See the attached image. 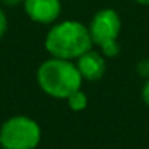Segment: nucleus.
Here are the masks:
<instances>
[{
	"label": "nucleus",
	"mask_w": 149,
	"mask_h": 149,
	"mask_svg": "<svg viewBox=\"0 0 149 149\" xmlns=\"http://www.w3.org/2000/svg\"><path fill=\"white\" fill-rule=\"evenodd\" d=\"M6 31H8V18H6L5 12L0 9V40L3 38Z\"/></svg>",
	"instance_id": "nucleus-10"
},
{
	"label": "nucleus",
	"mask_w": 149,
	"mask_h": 149,
	"mask_svg": "<svg viewBox=\"0 0 149 149\" xmlns=\"http://www.w3.org/2000/svg\"><path fill=\"white\" fill-rule=\"evenodd\" d=\"M92 38L89 28L78 21H63L51 26L47 32L45 50L57 58L76 60L91 50Z\"/></svg>",
	"instance_id": "nucleus-1"
},
{
	"label": "nucleus",
	"mask_w": 149,
	"mask_h": 149,
	"mask_svg": "<svg viewBox=\"0 0 149 149\" xmlns=\"http://www.w3.org/2000/svg\"><path fill=\"white\" fill-rule=\"evenodd\" d=\"M2 3H5L6 6H18L21 3H24L25 0H0Z\"/></svg>",
	"instance_id": "nucleus-12"
},
{
	"label": "nucleus",
	"mask_w": 149,
	"mask_h": 149,
	"mask_svg": "<svg viewBox=\"0 0 149 149\" xmlns=\"http://www.w3.org/2000/svg\"><path fill=\"white\" fill-rule=\"evenodd\" d=\"M66 100H67L69 107H70L73 111H82V110H85L86 105H88V97H86L81 89L74 91L73 94H70Z\"/></svg>",
	"instance_id": "nucleus-7"
},
{
	"label": "nucleus",
	"mask_w": 149,
	"mask_h": 149,
	"mask_svg": "<svg viewBox=\"0 0 149 149\" xmlns=\"http://www.w3.org/2000/svg\"><path fill=\"white\" fill-rule=\"evenodd\" d=\"M76 67L81 73L82 79H86L89 82H97L100 81L104 73H105V58L100 51L95 50H88L84 53L81 57L76 58Z\"/></svg>",
	"instance_id": "nucleus-6"
},
{
	"label": "nucleus",
	"mask_w": 149,
	"mask_h": 149,
	"mask_svg": "<svg viewBox=\"0 0 149 149\" xmlns=\"http://www.w3.org/2000/svg\"><path fill=\"white\" fill-rule=\"evenodd\" d=\"M82 76L72 60L51 57L41 63L37 70V82L41 91L53 98L66 100L70 94L81 89Z\"/></svg>",
	"instance_id": "nucleus-2"
},
{
	"label": "nucleus",
	"mask_w": 149,
	"mask_h": 149,
	"mask_svg": "<svg viewBox=\"0 0 149 149\" xmlns=\"http://www.w3.org/2000/svg\"><path fill=\"white\" fill-rule=\"evenodd\" d=\"M24 8L31 21L42 25L56 22L61 12L60 0H25Z\"/></svg>",
	"instance_id": "nucleus-5"
},
{
	"label": "nucleus",
	"mask_w": 149,
	"mask_h": 149,
	"mask_svg": "<svg viewBox=\"0 0 149 149\" xmlns=\"http://www.w3.org/2000/svg\"><path fill=\"white\" fill-rule=\"evenodd\" d=\"M88 28L91 32L92 42L101 47L118 38L121 29V21L114 9H101L92 16Z\"/></svg>",
	"instance_id": "nucleus-4"
},
{
	"label": "nucleus",
	"mask_w": 149,
	"mask_h": 149,
	"mask_svg": "<svg viewBox=\"0 0 149 149\" xmlns=\"http://www.w3.org/2000/svg\"><path fill=\"white\" fill-rule=\"evenodd\" d=\"M142 100L149 107V78L146 79V82H145V85L142 88Z\"/></svg>",
	"instance_id": "nucleus-11"
},
{
	"label": "nucleus",
	"mask_w": 149,
	"mask_h": 149,
	"mask_svg": "<svg viewBox=\"0 0 149 149\" xmlns=\"http://www.w3.org/2000/svg\"><path fill=\"white\" fill-rule=\"evenodd\" d=\"M136 72L140 74L142 78H149V58H143L137 63L136 66Z\"/></svg>",
	"instance_id": "nucleus-9"
},
{
	"label": "nucleus",
	"mask_w": 149,
	"mask_h": 149,
	"mask_svg": "<svg viewBox=\"0 0 149 149\" xmlns=\"http://www.w3.org/2000/svg\"><path fill=\"white\" fill-rule=\"evenodd\" d=\"M100 48H101V54L104 57H108V58H114L120 53V44L117 42V40L116 41H110V42L101 45Z\"/></svg>",
	"instance_id": "nucleus-8"
},
{
	"label": "nucleus",
	"mask_w": 149,
	"mask_h": 149,
	"mask_svg": "<svg viewBox=\"0 0 149 149\" xmlns=\"http://www.w3.org/2000/svg\"><path fill=\"white\" fill-rule=\"evenodd\" d=\"M134 2H137L139 5H143V6H149V0H134Z\"/></svg>",
	"instance_id": "nucleus-13"
},
{
	"label": "nucleus",
	"mask_w": 149,
	"mask_h": 149,
	"mask_svg": "<svg viewBox=\"0 0 149 149\" xmlns=\"http://www.w3.org/2000/svg\"><path fill=\"white\" fill-rule=\"evenodd\" d=\"M40 140L38 123L26 116H13L0 127V146L3 149H35Z\"/></svg>",
	"instance_id": "nucleus-3"
}]
</instances>
